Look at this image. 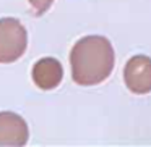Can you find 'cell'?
I'll return each instance as SVG.
<instances>
[{
	"label": "cell",
	"instance_id": "obj_1",
	"mask_svg": "<svg viewBox=\"0 0 151 147\" xmlns=\"http://www.w3.org/2000/svg\"><path fill=\"white\" fill-rule=\"evenodd\" d=\"M115 63L114 47L104 36L81 37L70 52L72 78L80 86H96L111 76Z\"/></svg>",
	"mask_w": 151,
	"mask_h": 147
},
{
	"label": "cell",
	"instance_id": "obj_2",
	"mask_svg": "<svg viewBox=\"0 0 151 147\" xmlns=\"http://www.w3.org/2000/svg\"><path fill=\"white\" fill-rule=\"evenodd\" d=\"M28 47V33L15 18L0 20V63H13L23 57Z\"/></svg>",
	"mask_w": 151,
	"mask_h": 147
},
{
	"label": "cell",
	"instance_id": "obj_3",
	"mask_svg": "<svg viewBox=\"0 0 151 147\" xmlns=\"http://www.w3.org/2000/svg\"><path fill=\"white\" fill-rule=\"evenodd\" d=\"M124 81L130 92L143 95L151 92V58L146 55H135L125 63Z\"/></svg>",
	"mask_w": 151,
	"mask_h": 147
},
{
	"label": "cell",
	"instance_id": "obj_4",
	"mask_svg": "<svg viewBox=\"0 0 151 147\" xmlns=\"http://www.w3.org/2000/svg\"><path fill=\"white\" fill-rule=\"evenodd\" d=\"M28 123L15 111H0V146H26Z\"/></svg>",
	"mask_w": 151,
	"mask_h": 147
},
{
	"label": "cell",
	"instance_id": "obj_5",
	"mask_svg": "<svg viewBox=\"0 0 151 147\" xmlns=\"http://www.w3.org/2000/svg\"><path fill=\"white\" fill-rule=\"evenodd\" d=\"M33 81L42 91H52L62 82L63 68L60 62L52 57H44L37 60L33 66Z\"/></svg>",
	"mask_w": 151,
	"mask_h": 147
},
{
	"label": "cell",
	"instance_id": "obj_6",
	"mask_svg": "<svg viewBox=\"0 0 151 147\" xmlns=\"http://www.w3.org/2000/svg\"><path fill=\"white\" fill-rule=\"evenodd\" d=\"M28 2H29L31 8L34 10V13H36L37 16L44 15L50 8V5L54 4V0H28Z\"/></svg>",
	"mask_w": 151,
	"mask_h": 147
}]
</instances>
